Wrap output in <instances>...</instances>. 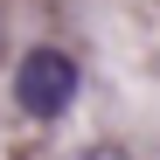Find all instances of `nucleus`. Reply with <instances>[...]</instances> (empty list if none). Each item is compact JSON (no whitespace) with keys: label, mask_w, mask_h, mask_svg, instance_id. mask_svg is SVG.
<instances>
[{"label":"nucleus","mask_w":160,"mask_h":160,"mask_svg":"<svg viewBox=\"0 0 160 160\" xmlns=\"http://www.w3.org/2000/svg\"><path fill=\"white\" fill-rule=\"evenodd\" d=\"M77 160H132V153H125V146H84Z\"/></svg>","instance_id":"f03ea898"},{"label":"nucleus","mask_w":160,"mask_h":160,"mask_svg":"<svg viewBox=\"0 0 160 160\" xmlns=\"http://www.w3.org/2000/svg\"><path fill=\"white\" fill-rule=\"evenodd\" d=\"M70 98H77V63L63 49H28L14 70V104L28 118H56V112H70Z\"/></svg>","instance_id":"f257e3e1"}]
</instances>
